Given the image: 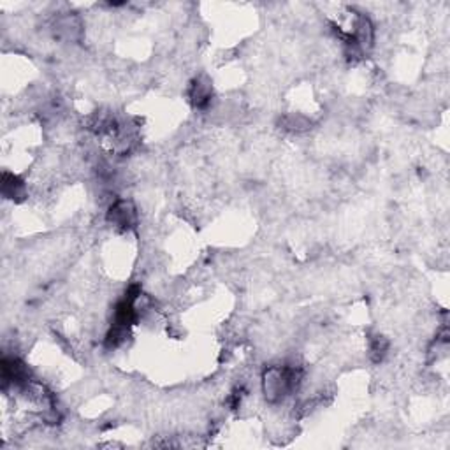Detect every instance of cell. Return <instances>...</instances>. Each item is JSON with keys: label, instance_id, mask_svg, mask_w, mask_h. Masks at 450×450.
<instances>
[{"label": "cell", "instance_id": "obj_8", "mask_svg": "<svg viewBox=\"0 0 450 450\" xmlns=\"http://www.w3.org/2000/svg\"><path fill=\"white\" fill-rule=\"evenodd\" d=\"M281 127L288 132H304L311 127V122L303 115H295V113H290V115L283 116L281 120Z\"/></svg>", "mask_w": 450, "mask_h": 450}, {"label": "cell", "instance_id": "obj_2", "mask_svg": "<svg viewBox=\"0 0 450 450\" xmlns=\"http://www.w3.org/2000/svg\"><path fill=\"white\" fill-rule=\"evenodd\" d=\"M106 220L116 231L129 232L137 225V208L130 199H116L106 211Z\"/></svg>", "mask_w": 450, "mask_h": 450}, {"label": "cell", "instance_id": "obj_1", "mask_svg": "<svg viewBox=\"0 0 450 450\" xmlns=\"http://www.w3.org/2000/svg\"><path fill=\"white\" fill-rule=\"evenodd\" d=\"M304 370L297 364H273L262 371V393L267 403L278 405L301 387Z\"/></svg>", "mask_w": 450, "mask_h": 450}, {"label": "cell", "instance_id": "obj_7", "mask_svg": "<svg viewBox=\"0 0 450 450\" xmlns=\"http://www.w3.org/2000/svg\"><path fill=\"white\" fill-rule=\"evenodd\" d=\"M129 331H130L129 328L111 324V328H109V331L106 332V338H104L106 349L115 350L118 349V346H122L123 343L127 342V338H129Z\"/></svg>", "mask_w": 450, "mask_h": 450}, {"label": "cell", "instance_id": "obj_3", "mask_svg": "<svg viewBox=\"0 0 450 450\" xmlns=\"http://www.w3.org/2000/svg\"><path fill=\"white\" fill-rule=\"evenodd\" d=\"M188 101L195 109H208L213 101V88L206 78H195L188 87Z\"/></svg>", "mask_w": 450, "mask_h": 450}, {"label": "cell", "instance_id": "obj_6", "mask_svg": "<svg viewBox=\"0 0 450 450\" xmlns=\"http://www.w3.org/2000/svg\"><path fill=\"white\" fill-rule=\"evenodd\" d=\"M367 352H370L373 363H382L389 352V339L382 335L371 336L370 342H367Z\"/></svg>", "mask_w": 450, "mask_h": 450}, {"label": "cell", "instance_id": "obj_5", "mask_svg": "<svg viewBox=\"0 0 450 450\" xmlns=\"http://www.w3.org/2000/svg\"><path fill=\"white\" fill-rule=\"evenodd\" d=\"M0 187H2V195H4L6 199L23 201V199L27 197L25 181L20 176H16V174L8 173V171L2 173V183H0Z\"/></svg>", "mask_w": 450, "mask_h": 450}, {"label": "cell", "instance_id": "obj_4", "mask_svg": "<svg viewBox=\"0 0 450 450\" xmlns=\"http://www.w3.org/2000/svg\"><path fill=\"white\" fill-rule=\"evenodd\" d=\"M55 34L60 36L62 39L67 41H78L83 34V25H81L80 16L74 15V13H67V15H62L55 20Z\"/></svg>", "mask_w": 450, "mask_h": 450}]
</instances>
